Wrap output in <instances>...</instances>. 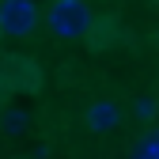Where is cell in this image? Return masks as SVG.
I'll return each mask as SVG.
<instances>
[{
	"label": "cell",
	"instance_id": "obj_4",
	"mask_svg": "<svg viewBox=\"0 0 159 159\" xmlns=\"http://www.w3.org/2000/svg\"><path fill=\"white\" fill-rule=\"evenodd\" d=\"M27 110L23 106H11V110H4V114H0V129H4L8 136H19V133H23L27 129Z\"/></svg>",
	"mask_w": 159,
	"mask_h": 159
},
{
	"label": "cell",
	"instance_id": "obj_1",
	"mask_svg": "<svg viewBox=\"0 0 159 159\" xmlns=\"http://www.w3.org/2000/svg\"><path fill=\"white\" fill-rule=\"evenodd\" d=\"M46 27L53 38H65V42H76L91 30V8L84 0H53L46 11Z\"/></svg>",
	"mask_w": 159,
	"mask_h": 159
},
{
	"label": "cell",
	"instance_id": "obj_6",
	"mask_svg": "<svg viewBox=\"0 0 159 159\" xmlns=\"http://www.w3.org/2000/svg\"><path fill=\"white\" fill-rule=\"evenodd\" d=\"M155 110H159L155 98H140V102H136V117H144V121H148V117H155Z\"/></svg>",
	"mask_w": 159,
	"mask_h": 159
},
{
	"label": "cell",
	"instance_id": "obj_5",
	"mask_svg": "<svg viewBox=\"0 0 159 159\" xmlns=\"http://www.w3.org/2000/svg\"><path fill=\"white\" fill-rule=\"evenodd\" d=\"M133 159H159V133H148L140 144H136Z\"/></svg>",
	"mask_w": 159,
	"mask_h": 159
},
{
	"label": "cell",
	"instance_id": "obj_3",
	"mask_svg": "<svg viewBox=\"0 0 159 159\" xmlns=\"http://www.w3.org/2000/svg\"><path fill=\"white\" fill-rule=\"evenodd\" d=\"M87 129L91 133H110V129H117V121H121V110H117L110 98H98V102H91L87 106Z\"/></svg>",
	"mask_w": 159,
	"mask_h": 159
},
{
	"label": "cell",
	"instance_id": "obj_2",
	"mask_svg": "<svg viewBox=\"0 0 159 159\" xmlns=\"http://www.w3.org/2000/svg\"><path fill=\"white\" fill-rule=\"evenodd\" d=\"M38 27L34 0H0V30L8 38H27Z\"/></svg>",
	"mask_w": 159,
	"mask_h": 159
}]
</instances>
